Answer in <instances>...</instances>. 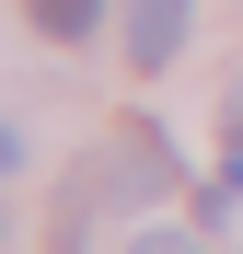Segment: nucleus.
Segmentation results:
<instances>
[{
	"mask_svg": "<svg viewBox=\"0 0 243 254\" xmlns=\"http://www.w3.org/2000/svg\"><path fill=\"white\" fill-rule=\"evenodd\" d=\"M128 58L139 69H174L185 58V0H128Z\"/></svg>",
	"mask_w": 243,
	"mask_h": 254,
	"instance_id": "f257e3e1",
	"label": "nucleus"
},
{
	"mask_svg": "<svg viewBox=\"0 0 243 254\" xmlns=\"http://www.w3.org/2000/svg\"><path fill=\"white\" fill-rule=\"evenodd\" d=\"M93 23H104V0H35V35H58V47H81Z\"/></svg>",
	"mask_w": 243,
	"mask_h": 254,
	"instance_id": "f03ea898",
	"label": "nucleus"
},
{
	"mask_svg": "<svg viewBox=\"0 0 243 254\" xmlns=\"http://www.w3.org/2000/svg\"><path fill=\"white\" fill-rule=\"evenodd\" d=\"M128 254H197V243H185V231H139Z\"/></svg>",
	"mask_w": 243,
	"mask_h": 254,
	"instance_id": "7ed1b4c3",
	"label": "nucleus"
},
{
	"mask_svg": "<svg viewBox=\"0 0 243 254\" xmlns=\"http://www.w3.org/2000/svg\"><path fill=\"white\" fill-rule=\"evenodd\" d=\"M232 150H243V93H232Z\"/></svg>",
	"mask_w": 243,
	"mask_h": 254,
	"instance_id": "20e7f679",
	"label": "nucleus"
}]
</instances>
